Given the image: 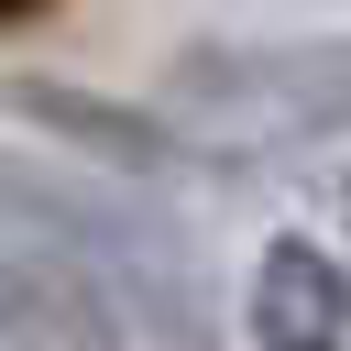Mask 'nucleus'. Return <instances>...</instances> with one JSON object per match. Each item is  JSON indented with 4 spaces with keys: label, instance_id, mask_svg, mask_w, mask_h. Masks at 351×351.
Instances as JSON below:
<instances>
[{
    "label": "nucleus",
    "instance_id": "4",
    "mask_svg": "<svg viewBox=\"0 0 351 351\" xmlns=\"http://www.w3.org/2000/svg\"><path fill=\"white\" fill-rule=\"evenodd\" d=\"M11 110L33 121V132H55V143H88V154H110V165H176L186 143L154 121V110H121V99H88V88H66V77H11Z\"/></svg>",
    "mask_w": 351,
    "mask_h": 351
},
{
    "label": "nucleus",
    "instance_id": "5",
    "mask_svg": "<svg viewBox=\"0 0 351 351\" xmlns=\"http://www.w3.org/2000/svg\"><path fill=\"white\" fill-rule=\"evenodd\" d=\"M33 11H44V0H0V22H33Z\"/></svg>",
    "mask_w": 351,
    "mask_h": 351
},
{
    "label": "nucleus",
    "instance_id": "3",
    "mask_svg": "<svg viewBox=\"0 0 351 351\" xmlns=\"http://www.w3.org/2000/svg\"><path fill=\"white\" fill-rule=\"evenodd\" d=\"M252 351H351V263L307 230H274L252 285H241Z\"/></svg>",
    "mask_w": 351,
    "mask_h": 351
},
{
    "label": "nucleus",
    "instance_id": "1",
    "mask_svg": "<svg viewBox=\"0 0 351 351\" xmlns=\"http://www.w3.org/2000/svg\"><path fill=\"white\" fill-rule=\"evenodd\" d=\"M154 121L197 154H285L351 121V33H285V44H186L154 77Z\"/></svg>",
    "mask_w": 351,
    "mask_h": 351
},
{
    "label": "nucleus",
    "instance_id": "2",
    "mask_svg": "<svg viewBox=\"0 0 351 351\" xmlns=\"http://www.w3.org/2000/svg\"><path fill=\"white\" fill-rule=\"evenodd\" d=\"M0 351H132L121 296H110L88 241L0 230Z\"/></svg>",
    "mask_w": 351,
    "mask_h": 351
}]
</instances>
